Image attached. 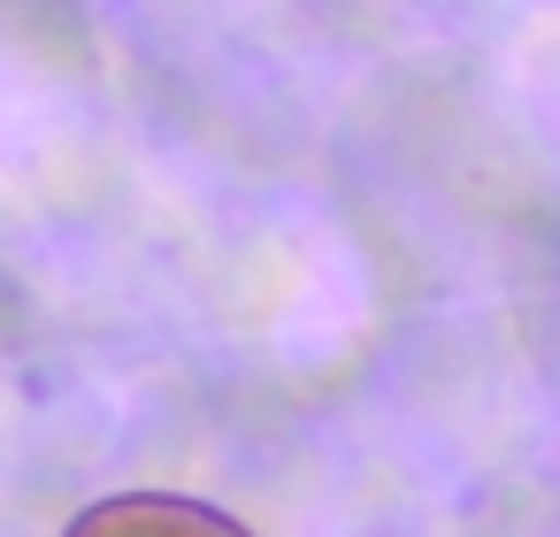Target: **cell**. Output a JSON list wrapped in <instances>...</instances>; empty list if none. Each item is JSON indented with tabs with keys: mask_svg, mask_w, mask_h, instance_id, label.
<instances>
[{
	"mask_svg": "<svg viewBox=\"0 0 560 537\" xmlns=\"http://www.w3.org/2000/svg\"><path fill=\"white\" fill-rule=\"evenodd\" d=\"M70 537H246V529L223 522L215 506H192V499H108Z\"/></svg>",
	"mask_w": 560,
	"mask_h": 537,
	"instance_id": "1",
	"label": "cell"
}]
</instances>
